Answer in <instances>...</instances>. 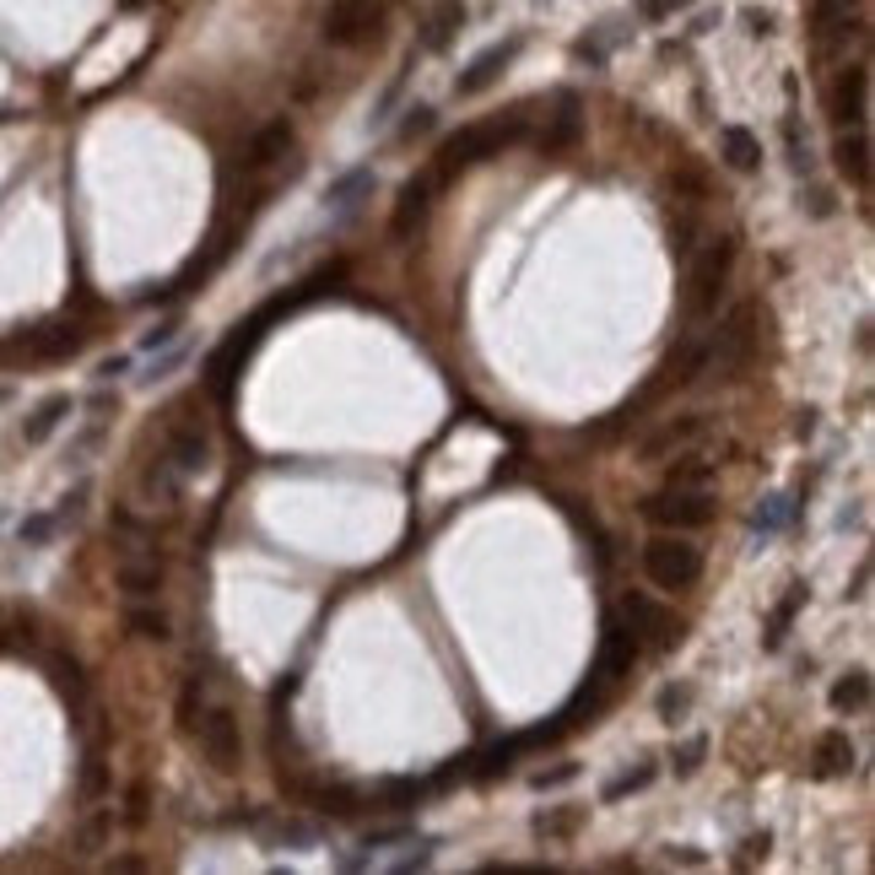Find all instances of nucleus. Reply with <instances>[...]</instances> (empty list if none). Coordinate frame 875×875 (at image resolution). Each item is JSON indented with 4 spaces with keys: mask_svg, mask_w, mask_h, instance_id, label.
Returning a JSON list of instances; mask_svg holds the SVG:
<instances>
[{
    "mask_svg": "<svg viewBox=\"0 0 875 875\" xmlns=\"http://www.w3.org/2000/svg\"><path fill=\"white\" fill-rule=\"evenodd\" d=\"M109 833H114V811L87 816V827H82V849H87V854H98V849L109 843Z\"/></svg>",
    "mask_w": 875,
    "mask_h": 875,
    "instance_id": "nucleus-35",
    "label": "nucleus"
},
{
    "mask_svg": "<svg viewBox=\"0 0 875 875\" xmlns=\"http://www.w3.org/2000/svg\"><path fill=\"white\" fill-rule=\"evenodd\" d=\"M162 579H168L162 557H125V563H120V589H125V594H136V600L157 594Z\"/></svg>",
    "mask_w": 875,
    "mask_h": 875,
    "instance_id": "nucleus-21",
    "label": "nucleus"
},
{
    "mask_svg": "<svg viewBox=\"0 0 875 875\" xmlns=\"http://www.w3.org/2000/svg\"><path fill=\"white\" fill-rule=\"evenodd\" d=\"M854 767V740L843 735V729H827L822 740H816V762H811V773L816 778H843Z\"/></svg>",
    "mask_w": 875,
    "mask_h": 875,
    "instance_id": "nucleus-19",
    "label": "nucleus"
},
{
    "mask_svg": "<svg viewBox=\"0 0 875 875\" xmlns=\"http://www.w3.org/2000/svg\"><path fill=\"white\" fill-rule=\"evenodd\" d=\"M379 789H384V794L395 800V811H406V805H411V800L422 794V784H417V778H390V784H379Z\"/></svg>",
    "mask_w": 875,
    "mask_h": 875,
    "instance_id": "nucleus-40",
    "label": "nucleus"
},
{
    "mask_svg": "<svg viewBox=\"0 0 875 875\" xmlns=\"http://www.w3.org/2000/svg\"><path fill=\"white\" fill-rule=\"evenodd\" d=\"M583 827V805H557V811H541L535 816V833L541 838H574Z\"/></svg>",
    "mask_w": 875,
    "mask_h": 875,
    "instance_id": "nucleus-30",
    "label": "nucleus"
},
{
    "mask_svg": "<svg viewBox=\"0 0 875 875\" xmlns=\"http://www.w3.org/2000/svg\"><path fill=\"white\" fill-rule=\"evenodd\" d=\"M756 341H762V308L756 303H735L719 324V335L708 341V373L719 379H740L756 357Z\"/></svg>",
    "mask_w": 875,
    "mask_h": 875,
    "instance_id": "nucleus-2",
    "label": "nucleus"
},
{
    "mask_svg": "<svg viewBox=\"0 0 875 875\" xmlns=\"http://www.w3.org/2000/svg\"><path fill=\"white\" fill-rule=\"evenodd\" d=\"M114 530H125V535H151V525H146L141 514H131V508H114Z\"/></svg>",
    "mask_w": 875,
    "mask_h": 875,
    "instance_id": "nucleus-43",
    "label": "nucleus"
},
{
    "mask_svg": "<svg viewBox=\"0 0 875 875\" xmlns=\"http://www.w3.org/2000/svg\"><path fill=\"white\" fill-rule=\"evenodd\" d=\"M211 708V681L206 676H184V687H178V729L184 735H195V725H200V714Z\"/></svg>",
    "mask_w": 875,
    "mask_h": 875,
    "instance_id": "nucleus-23",
    "label": "nucleus"
},
{
    "mask_svg": "<svg viewBox=\"0 0 875 875\" xmlns=\"http://www.w3.org/2000/svg\"><path fill=\"white\" fill-rule=\"evenodd\" d=\"M833 157H838V173L849 178V184H871V136H865V125L860 131H843L838 136V146H833Z\"/></svg>",
    "mask_w": 875,
    "mask_h": 875,
    "instance_id": "nucleus-18",
    "label": "nucleus"
},
{
    "mask_svg": "<svg viewBox=\"0 0 875 875\" xmlns=\"http://www.w3.org/2000/svg\"><path fill=\"white\" fill-rule=\"evenodd\" d=\"M65 417H71V395H49V400H38L33 417L22 422V438H27V443H44Z\"/></svg>",
    "mask_w": 875,
    "mask_h": 875,
    "instance_id": "nucleus-24",
    "label": "nucleus"
},
{
    "mask_svg": "<svg viewBox=\"0 0 875 875\" xmlns=\"http://www.w3.org/2000/svg\"><path fill=\"white\" fill-rule=\"evenodd\" d=\"M82 789H87V794H103V762H98V756L87 762V773H82Z\"/></svg>",
    "mask_w": 875,
    "mask_h": 875,
    "instance_id": "nucleus-44",
    "label": "nucleus"
},
{
    "mask_svg": "<svg viewBox=\"0 0 875 875\" xmlns=\"http://www.w3.org/2000/svg\"><path fill=\"white\" fill-rule=\"evenodd\" d=\"M670 860H681V865H703V854H698V849H670Z\"/></svg>",
    "mask_w": 875,
    "mask_h": 875,
    "instance_id": "nucleus-50",
    "label": "nucleus"
},
{
    "mask_svg": "<svg viewBox=\"0 0 875 875\" xmlns=\"http://www.w3.org/2000/svg\"><path fill=\"white\" fill-rule=\"evenodd\" d=\"M168 459L178 465V476H200V470L211 465V438H206V428H200V422H178Z\"/></svg>",
    "mask_w": 875,
    "mask_h": 875,
    "instance_id": "nucleus-16",
    "label": "nucleus"
},
{
    "mask_svg": "<svg viewBox=\"0 0 875 875\" xmlns=\"http://www.w3.org/2000/svg\"><path fill=\"white\" fill-rule=\"evenodd\" d=\"M638 665V632H627L621 621H605L600 632V660H594V676L600 681H621L627 670Z\"/></svg>",
    "mask_w": 875,
    "mask_h": 875,
    "instance_id": "nucleus-13",
    "label": "nucleus"
},
{
    "mask_svg": "<svg viewBox=\"0 0 875 875\" xmlns=\"http://www.w3.org/2000/svg\"><path fill=\"white\" fill-rule=\"evenodd\" d=\"M313 800H319V811H324V816H357V811H362V794H357V789H346V784H324Z\"/></svg>",
    "mask_w": 875,
    "mask_h": 875,
    "instance_id": "nucleus-32",
    "label": "nucleus"
},
{
    "mask_svg": "<svg viewBox=\"0 0 875 875\" xmlns=\"http://www.w3.org/2000/svg\"><path fill=\"white\" fill-rule=\"evenodd\" d=\"M54 525H60V519H54V514H27V519H22V530H16V535H22V546H44V541H49V535H54Z\"/></svg>",
    "mask_w": 875,
    "mask_h": 875,
    "instance_id": "nucleus-36",
    "label": "nucleus"
},
{
    "mask_svg": "<svg viewBox=\"0 0 875 875\" xmlns=\"http://www.w3.org/2000/svg\"><path fill=\"white\" fill-rule=\"evenodd\" d=\"M125 627H131V638H146V643H168L173 638V621H168L162 605H131Z\"/></svg>",
    "mask_w": 875,
    "mask_h": 875,
    "instance_id": "nucleus-27",
    "label": "nucleus"
},
{
    "mask_svg": "<svg viewBox=\"0 0 875 875\" xmlns=\"http://www.w3.org/2000/svg\"><path fill=\"white\" fill-rule=\"evenodd\" d=\"M729 271H735V244L729 238H714L698 260H692V287H687V313L692 319H708L719 308V292H725Z\"/></svg>",
    "mask_w": 875,
    "mask_h": 875,
    "instance_id": "nucleus-6",
    "label": "nucleus"
},
{
    "mask_svg": "<svg viewBox=\"0 0 875 875\" xmlns=\"http://www.w3.org/2000/svg\"><path fill=\"white\" fill-rule=\"evenodd\" d=\"M195 740H200V756H206L217 773H233L238 756H244V729H238V714H233V708H206L200 725H195Z\"/></svg>",
    "mask_w": 875,
    "mask_h": 875,
    "instance_id": "nucleus-7",
    "label": "nucleus"
},
{
    "mask_svg": "<svg viewBox=\"0 0 875 875\" xmlns=\"http://www.w3.org/2000/svg\"><path fill=\"white\" fill-rule=\"evenodd\" d=\"M687 708H692V687H665V692H660V719H665V725H676Z\"/></svg>",
    "mask_w": 875,
    "mask_h": 875,
    "instance_id": "nucleus-37",
    "label": "nucleus"
},
{
    "mask_svg": "<svg viewBox=\"0 0 875 875\" xmlns=\"http://www.w3.org/2000/svg\"><path fill=\"white\" fill-rule=\"evenodd\" d=\"M860 0H816V11H811V27H816V38H833V33H849V27H860Z\"/></svg>",
    "mask_w": 875,
    "mask_h": 875,
    "instance_id": "nucleus-25",
    "label": "nucleus"
},
{
    "mask_svg": "<svg viewBox=\"0 0 875 875\" xmlns=\"http://www.w3.org/2000/svg\"><path fill=\"white\" fill-rule=\"evenodd\" d=\"M525 136V114H503V120H481V125H465L459 136H448L443 141V151H438V178L443 184H454L465 168H476V162H486V157H497L503 146H514Z\"/></svg>",
    "mask_w": 875,
    "mask_h": 875,
    "instance_id": "nucleus-1",
    "label": "nucleus"
},
{
    "mask_svg": "<svg viewBox=\"0 0 875 875\" xmlns=\"http://www.w3.org/2000/svg\"><path fill=\"white\" fill-rule=\"evenodd\" d=\"M292 120H271V125H260L255 131V141H249V151H244V168L249 173H266V168H276L282 157L292 151Z\"/></svg>",
    "mask_w": 875,
    "mask_h": 875,
    "instance_id": "nucleus-15",
    "label": "nucleus"
},
{
    "mask_svg": "<svg viewBox=\"0 0 875 875\" xmlns=\"http://www.w3.org/2000/svg\"><path fill=\"white\" fill-rule=\"evenodd\" d=\"M448 184L438 178V168H422L417 178H406L400 184V200H395V238H411L422 222H428V211H433V200L443 195Z\"/></svg>",
    "mask_w": 875,
    "mask_h": 875,
    "instance_id": "nucleus-8",
    "label": "nucleus"
},
{
    "mask_svg": "<svg viewBox=\"0 0 875 875\" xmlns=\"http://www.w3.org/2000/svg\"><path fill=\"white\" fill-rule=\"evenodd\" d=\"M784 519H789V503H784V497H767V508H756L751 525H756V530H778Z\"/></svg>",
    "mask_w": 875,
    "mask_h": 875,
    "instance_id": "nucleus-41",
    "label": "nucleus"
},
{
    "mask_svg": "<svg viewBox=\"0 0 875 875\" xmlns=\"http://www.w3.org/2000/svg\"><path fill=\"white\" fill-rule=\"evenodd\" d=\"M459 27H465V0H433V11H428V22H422V44H428L433 54H443V49L459 38Z\"/></svg>",
    "mask_w": 875,
    "mask_h": 875,
    "instance_id": "nucleus-17",
    "label": "nucleus"
},
{
    "mask_svg": "<svg viewBox=\"0 0 875 875\" xmlns=\"http://www.w3.org/2000/svg\"><path fill=\"white\" fill-rule=\"evenodd\" d=\"M745 27H751L756 38H767V33H773V16H767V11H745Z\"/></svg>",
    "mask_w": 875,
    "mask_h": 875,
    "instance_id": "nucleus-47",
    "label": "nucleus"
},
{
    "mask_svg": "<svg viewBox=\"0 0 875 875\" xmlns=\"http://www.w3.org/2000/svg\"><path fill=\"white\" fill-rule=\"evenodd\" d=\"M649 784H654V762H643V767L611 778V784H605V800H627V794H638V789H649Z\"/></svg>",
    "mask_w": 875,
    "mask_h": 875,
    "instance_id": "nucleus-33",
    "label": "nucleus"
},
{
    "mask_svg": "<svg viewBox=\"0 0 875 875\" xmlns=\"http://www.w3.org/2000/svg\"><path fill=\"white\" fill-rule=\"evenodd\" d=\"M871 703V670H849L838 687H833V708L838 714H860Z\"/></svg>",
    "mask_w": 875,
    "mask_h": 875,
    "instance_id": "nucleus-29",
    "label": "nucleus"
},
{
    "mask_svg": "<svg viewBox=\"0 0 875 875\" xmlns=\"http://www.w3.org/2000/svg\"><path fill=\"white\" fill-rule=\"evenodd\" d=\"M54 687H60L65 698H82V687H87V681H82V665H76V660H54Z\"/></svg>",
    "mask_w": 875,
    "mask_h": 875,
    "instance_id": "nucleus-38",
    "label": "nucleus"
},
{
    "mask_svg": "<svg viewBox=\"0 0 875 875\" xmlns=\"http://www.w3.org/2000/svg\"><path fill=\"white\" fill-rule=\"evenodd\" d=\"M368 189H373V168H352V173H341V178L330 184L324 200H330V206H357Z\"/></svg>",
    "mask_w": 875,
    "mask_h": 875,
    "instance_id": "nucleus-31",
    "label": "nucleus"
},
{
    "mask_svg": "<svg viewBox=\"0 0 875 875\" xmlns=\"http://www.w3.org/2000/svg\"><path fill=\"white\" fill-rule=\"evenodd\" d=\"M173 335H178V324H173V319H168V324H157V330L146 335V352H157V346H168Z\"/></svg>",
    "mask_w": 875,
    "mask_h": 875,
    "instance_id": "nucleus-45",
    "label": "nucleus"
},
{
    "mask_svg": "<svg viewBox=\"0 0 875 875\" xmlns=\"http://www.w3.org/2000/svg\"><path fill=\"white\" fill-rule=\"evenodd\" d=\"M384 27H390V5L384 0H330L324 22H319L330 49H368V44L384 38Z\"/></svg>",
    "mask_w": 875,
    "mask_h": 875,
    "instance_id": "nucleus-4",
    "label": "nucleus"
},
{
    "mask_svg": "<svg viewBox=\"0 0 875 875\" xmlns=\"http://www.w3.org/2000/svg\"><path fill=\"white\" fill-rule=\"evenodd\" d=\"M579 136H583V103L574 98V93H563L557 109L546 114L541 136H535V151H541V157H563V151L579 146Z\"/></svg>",
    "mask_w": 875,
    "mask_h": 875,
    "instance_id": "nucleus-11",
    "label": "nucleus"
},
{
    "mask_svg": "<svg viewBox=\"0 0 875 875\" xmlns=\"http://www.w3.org/2000/svg\"><path fill=\"white\" fill-rule=\"evenodd\" d=\"M125 822H146V784L131 789V811H125Z\"/></svg>",
    "mask_w": 875,
    "mask_h": 875,
    "instance_id": "nucleus-46",
    "label": "nucleus"
},
{
    "mask_svg": "<svg viewBox=\"0 0 875 875\" xmlns=\"http://www.w3.org/2000/svg\"><path fill=\"white\" fill-rule=\"evenodd\" d=\"M676 5H687V0H643V16H654V22H660V16H670Z\"/></svg>",
    "mask_w": 875,
    "mask_h": 875,
    "instance_id": "nucleus-48",
    "label": "nucleus"
},
{
    "mask_svg": "<svg viewBox=\"0 0 875 875\" xmlns=\"http://www.w3.org/2000/svg\"><path fill=\"white\" fill-rule=\"evenodd\" d=\"M125 368H131V357H109V362H103V368H98V379H120V373H125Z\"/></svg>",
    "mask_w": 875,
    "mask_h": 875,
    "instance_id": "nucleus-49",
    "label": "nucleus"
},
{
    "mask_svg": "<svg viewBox=\"0 0 875 875\" xmlns=\"http://www.w3.org/2000/svg\"><path fill=\"white\" fill-rule=\"evenodd\" d=\"M574 778H579V762H557V767H541L530 784L535 789H557V784H574Z\"/></svg>",
    "mask_w": 875,
    "mask_h": 875,
    "instance_id": "nucleus-39",
    "label": "nucleus"
},
{
    "mask_svg": "<svg viewBox=\"0 0 875 875\" xmlns=\"http://www.w3.org/2000/svg\"><path fill=\"white\" fill-rule=\"evenodd\" d=\"M428 131H433V109H428V103H417V109H411V120L400 125V136H406V141H417V136H428Z\"/></svg>",
    "mask_w": 875,
    "mask_h": 875,
    "instance_id": "nucleus-42",
    "label": "nucleus"
},
{
    "mask_svg": "<svg viewBox=\"0 0 875 875\" xmlns=\"http://www.w3.org/2000/svg\"><path fill=\"white\" fill-rule=\"evenodd\" d=\"M805 594H811L805 583H789V594H784V600L773 605V616H767V638H762L767 649H778V643L789 638V621L800 616V605H805Z\"/></svg>",
    "mask_w": 875,
    "mask_h": 875,
    "instance_id": "nucleus-28",
    "label": "nucleus"
},
{
    "mask_svg": "<svg viewBox=\"0 0 875 875\" xmlns=\"http://www.w3.org/2000/svg\"><path fill=\"white\" fill-rule=\"evenodd\" d=\"M833 114L843 131H860L865 114H871V65H849L833 87Z\"/></svg>",
    "mask_w": 875,
    "mask_h": 875,
    "instance_id": "nucleus-12",
    "label": "nucleus"
},
{
    "mask_svg": "<svg viewBox=\"0 0 875 875\" xmlns=\"http://www.w3.org/2000/svg\"><path fill=\"white\" fill-rule=\"evenodd\" d=\"M0 649H5V638H0Z\"/></svg>",
    "mask_w": 875,
    "mask_h": 875,
    "instance_id": "nucleus-51",
    "label": "nucleus"
},
{
    "mask_svg": "<svg viewBox=\"0 0 875 875\" xmlns=\"http://www.w3.org/2000/svg\"><path fill=\"white\" fill-rule=\"evenodd\" d=\"M719 146H725V162L735 173H756V168H762V141H756L745 125H725Z\"/></svg>",
    "mask_w": 875,
    "mask_h": 875,
    "instance_id": "nucleus-22",
    "label": "nucleus"
},
{
    "mask_svg": "<svg viewBox=\"0 0 875 875\" xmlns=\"http://www.w3.org/2000/svg\"><path fill=\"white\" fill-rule=\"evenodd\" d=\"M719 514L714 486H660L654 497H643V519L660 530H703Z\"/></svg>",
    "mask_w": 875,
    "mask_h": 875,
    "instance_id": "nucleus-5",
    "label": "nucleus"
},
{
    "mask_svg": "<svg viewBox=\"0 0 875 875\" xmlns=\"http://www.w3.org/2000/svg\"><path fill=\"white\" fill-rule=\"evenodd\" d=\"M703 756H708V735H692V740H681V745H676V756H670V762H676V773H681V778H692V773L703 767Z\"/></svg>",
    "mask_w": 875,
    "mask_h": 875,
    "instance_id": "nucleus-34",
    "label": "nucleus"
},
{
    "mask_svg": "<svg viewBox=\"0 0 875 875\" xmlns=\"http://www.w3.org/2000/svg\"><path fill=\"white\" fill-rule=\"evenodd\" d=\"M643 574L654 589H692L703 579V546L687 541V530H660L649 546H643Z\"/></svg>",
    "mask_w": 875,
    "mask_h": 875,
    "instance_id": "nucleus-3",
    "label": "nucleus"
},
{
    "mask_svg": "<svg viewBox=\"0 0 875 875\" xmlns=\"http://www.w3.org/2000/svg\"><path fill=\"white\" fill-rule=\"evenodd\" d=\"M714 459L708 454H676L665 470V486H714Z\"/></svg>",
    "mask_w": 875,
    "mask_h": 875,
    "instance_id": "nucleus-26",
    "label": "nucleus"
},
{
    "mask_svg": "<svg viewBox=\"0 0 875 875\" xmlns=\"http://www.w3.org/2000/svg\"><path fill=\"white\" fill-rule=\"evenodd\" d=\"M82 341H87V330H76V324H44L27 335V352L33 357H71V352H82Z\"/></svg>",
    "mask_w": 875,
    "mask_h": 875,
    "instance_id": "nucleus-20",
    "label": "nucleus"
},
{
    "mask_svg": "<svg viewBox=\"0 0 875 875\" xmlns=\"http://www.w3.org/2000/svg\"><path fill=\"white\" fill-rule=\"evenodd\" d=\"M519 49H525V38H519V33H514V38H503V44H492V49H481V54H476V60H470V65L459 71L454 93H459V98H476V93H486V87H492V82H497V76H503V71L514 65V54H519Z\"/></svg>",
    "mask_w": 875,
    "mask_h": 875,
    "instance_id": "nucleus-9",
    "label": "nucleus"
},
{
    "mask_svg": "<svg viewBox=\"0 0 875 875\" xmlns=\"http://www.w3.org/2000/svg\"><path fill=\"white\" fill-rule=\"evenodd\" d=\"M621 611H627L632 632H643V643H649V649H676V643H681V621H676V611H665V605H654V600H643V594H627V600H621Z\"/></svg>",
    "mask_w": 875,
    "mask_h": 875,
    "instance_id": "nucleus-10",
    "label": "nucleus"
},
{
    "mask_svg": "<svg viewBox=\"0 0 875 875\" xmlns=\"http://www.w3.org/2000/svg\"><path fill=\"white\" fill-rule=\"evenodd\" d=\"M703 428H708V417H670L665 428H654V433L643 438V459H649V465H665L670 454H681Z\"/></svg>",
    "mask_w": 875,
    "mask_h": 875,
    "instance_id": "nucleus-14",
    "label": "nucleus"
}]
</instances>
